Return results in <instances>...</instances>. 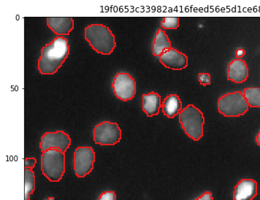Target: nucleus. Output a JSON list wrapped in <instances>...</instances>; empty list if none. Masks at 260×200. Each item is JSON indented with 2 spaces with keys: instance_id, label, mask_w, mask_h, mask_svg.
<instances>
[{
  "instance_id": "5",
  "label": "nucleus",
  "mask_w": 260,
  "mask_h": 200,
  "mask_svg": "<svg viewBox=\"0 0 260 200\" xmlns=\"http://www.w3.org/2000/svg\"><path fill=\"white\" fill-rule=\"evenodd\" d=\"M218 111L225 117H239L248 112L247 101L241 91L226 93L218 100Z\"/></svg>"
},
{
  "instance_id": "26",
  "label": "nucleus",
  "mask_w": 260,
  "mask_h": 200,
  "mask_svg": "<svg viewBox=\"0 0 260 200\" xmlns=\"http://www.w3.org/2000/svg\"><path fill=\"white\" fill-rule=\"evenodd\" d=\"M45 200H54V197H48L47 199Z\"/></svg>"
},
{
  "instance_id": "19",
  "label": "nucleus",
  "mask_w": 260,
  "mask_h": 200,
  "mask_svg": "<svg viewBox=\"0 0 260 200\" xmlns=\"http://www.w3.org/2000/svg\"><path fill=\"white\" fill-rule=\"evenodd\" d=\"M179 26L178 17H166L161 21V27L165 29H176Z\"/></svg>"
},
{
  "instance_id": "16",
  "label": "nucleus",
  "mask_w": 260,
  "mask_h": 200,
  "mask_svg": "<svg viewBox=\"0 0 260 200\" xmlns=\"http://www.w3.org/2000/svg\"><path fill=\"white\" fill-rule=\"evenodd\" d=\"M171 41L164 30L159 29L156 31L152 44V53L154 56L159 57L165 51L171 48Z\"/></svg>"
},
{
  "instance_id": "11",
  "label": "nucleus",
  "mask_w": 260,
  "mask_h": 200,
  "mask_svg": "<svg viewBox=\"0 0 260 200\" xmlns=\"http://www.w3.org/2000/svg\"><path fill=\"white\" fill-rule=\"evenodd\" d=\"M257 195V182L253 179H241L235 187L233 200H253Z\"/></svg>"
},
{
  "instance_id": "21",
  "label": "nucleus",
  "mask_w": 260,
  "mask_h": 200,
  "mask_svg": "<svg viewBox=\"0 0 260 200\" xmlns=\"http://www.w3.org/2000/svg\"><path fill=\"white\" fill-rule=\"evenodd\" d=\"M98 200H116V194L114 191H105L100 195Z\"/></svg>"
},
{
  "instance_id": "18",
  "label": "nucleus",
  "mask_w": 260,
  "mask_h": 200,
  "mask_svg": "<svg viewBox=\"0 0 260 200\" xmlns=\"http://www.w3.org/2000/svg\"><path fill=\"white\" fill-rule=\"evenodd\" d=\"M248 106L251 108H260V88H246L243 91Z\"/></svg>"
},
{
  "instance_id": "1",
  "label": "nucleus",
  "mask_w": 260,
  "mask_h": 200,
  "mask_svg": "<svg viewBox=\"0 0 260 200\" xmlns=\"http://www.w3.org/2000/svg\"><path fill=\"white\" fill-rule=\"evenodd\" d=\"M70 54L68 40L62 37L55 38L41 50L38 60V71L41 75H53L57 73Z\"/></svg>"
},
{
  "instance_id": "2",
  "label": "nucleus",
  "mask_w": 260,
  "mask_h": 200,
  "mask_svg": "<svg viewBox=\"0 0 260 200\" xmlns=\"http://www.w3.org/2000/svg\"><path fill=\"white\" fill-rule=\"evenodd\" d=\"M85 40L96 53L111 54L116 46L112 31L103 24H93L85 28Z\"/></svg>"
},
{
  "instance_id": "10",
  "label": "nucleus",
  "mask_w": 260,
  "mask_h": 200,
  "mask_svg": "<svg viewBox=\"0 0 260 200\" xmlns=\"http://www.w3.org/2000/svg\"><path fill=\"white\" fill-rule=\"evenodd\" d=\"M159 59L165 68L174 71H181L188 66V56L173 48L165 51Z\"/></svg>"
},
{
  "instance_id": "12",
  "label": "nucleus",
  "mask_w": 260,
  "mask_h": 200,
  "mask_svg": "<svg viewBox=\"0 0 260 200\" xmlns=\"http://www.w3.org/2000/svg\"><path fill=\"white\" fill-rule=\"evenodd\" d=\"M248 68L246 61L241 59L232 60L228 65V80L236 83H243L247 81Z\"/></svg>"
},
{
  "instance_id": "7",
  "label": "nucleus",
  "mask_w": 260,
  "mask_h": 200,
  "mask_svg": "<svg viewBox=\"0 0 260 200\" xmlns=\"http://www.w3.org/2000/svg\"><path fill=\"white\" fill-rule=\"evenodd\" d=\"M95 152L89 146H80L74 153L75 174L78 178H84L94 169Z\"/></svg>"
},
{
  "instance_id": "20",
  "label": "nucleus",
  "mask_w": 260,
  "mask_h": 200,
  "mask_svg": "<svg viewBox=\"0 0 260 200\" xmlns=\"http://www.w3.org/2000/svg\"><path fill=\"white\" fill-rule=\"evenodd\" d=\"M198 79L202 86H206L211 84V75L209 73H200Z\"/></svg>"
},
{
  "instance_id": "15",
  "label": "nucleus",
  "mask_w": 260,
  "mask_h": 200,
  "mask_svg": "<svg viewBox=\"0 0 260 200\" xmlns=\"http://www.w3.org/2000/svg\"><path fill=\"white\" fill-rule=\"evenodd\" d=\"M161 108L165 116L173 118L182 111V102L177 94H170L165 98Z\"/></svg>"
},
{
  "instance_id": "24",
  "label": "nucleus",
  "mask_w": 260,
  "mask_h": 200,
  "mask_svg": "<svg viewBox=\"0 0 260 200\" xmlns=\"http://www.w3.org/2000/svg\"><path fill=\"white\" fill-rule=\"evenodd\" d=\"M246 55V51L243 49H238L236 52V59H241Z\"/></svg>"
},
{
  "instance_id": "17",
  "label": "nucleus",
  "mask_w": 260,
  "mask_h": 200,
  "mask_svg": "<svg viewBox=\"0 0 260 200\" xmlns=\"http://www.w3.org/2000/svg\"><path fill=\"white\" fill-rule=\"evenodd\" d=\"M25 200H29L30 196L36 190V176L32 170L24 169Z\"/></svg>"
},
{
  "instance_id": "4",
  "label": "nucleus",
  "mask_w": 260,
  "mask_h": 200,
  "mask_svg": "<svg viewBox=\"0 0 260 200\" xmlns=\"http://www.w3.org/2000/svg\"><path fill=\"white\" fill-rule=\"evenodd\" d=\"M41 171L48 181L59 182L65 173V153L51 149L42 153Z\"/></svg>"
},
{
  "instance_id": "3",
  "label": "nucleus",
  "mask_w": 260,
  "mask_h": 200,
  "mask_svg": "<svg viewBox=\"0 0 260 200\" xmlns=\"http://www.w3.org/2000/svg\"><path fill=\"white\" fill-rule=\"evenodd\" d=\"M179 122L186 136L194 141H199L203 136L205 118L199 108L188 105L179 113Z\"/></svg>"
},
{
  "instance_id": "13",
  "label": "nucleus",
  "mask_w": 260,
  "mask_h": 200,
  "mask_svg": "<svg viewBox=\"0 0 260 200\" xmlns=\"http://www.w3.org/2000/svg\"><path fill=\"white\" fill-rule=\"evenodd\" d=\"M48 28L58 36H69L74 29V21L72 17H48Z\"/></svg>"
},
{
  "instance_id": "14",
  "label": "nucleus",
  "mask_w": 260,
  "mask_h": 200,
  "mask_svg": "<svg viewBox=\"0 0 260 200\" xmlns=\"http://www.w3.org/2000/svg\"><path fill=\"white\" fill-rule=\"evenodd\" d=\"M143 111L148 117L157 116L161 108V97L158 93L151 91L143 94Z\"/></svg>"
},
{
  "instance_id": "23",
  "label": "nucleus",
  "mask_w": 260,
  "mask_h": 200,
  "mask_svg": "<svg viewBox=\"0 0 260 200\" xmlns=\"http://www.w3.org/2000/svg\"><path fill=\"white\" fill-rule=\"evenodd\" d=\"M194 200H213L212 193L210 191H206L201 195V196Z\"/></svg>"
},
{
  "instance_id": "6",
  "label": "nucleus",
  "mask_w": 260,
  "mask_h": 200,
  "mask_svg": "<svg viewBox=\"0 0 260 200\" xmlns=\"http://www.w3.org/2000/svg\"><path fill=\"white\" fill-rule=\"evenodd\" d=\"M94 141L101 146H114L121 139V130L117 123L103 121L94 126Z\"/></svg>"
},
{
  "instance_id": "22",
  "label": "nucleus",
  "mask_w": 260,
  "mask_h": 200,
  "mask_svg": "<svg viewBox=\"0 0 260 200\" xmlns=\"http://www.w3.org/2000/svg\"><path fill=\"white\" fill-rule=\"evenodd\" d=\"M37 159L36 158H25L24 168L32 170L36 166Z\"/></svg>"
},
{
  "instance_id": "25",
  "label": "nucleus",
  "mask_w": 260,
  "mask_h": 200,
  "mask_svg": "<svg viewBox=\"0 0 260 200\" xmlns=\"http://www.w3.org/2000/svg\"><path fill=\"white\" fill-rule=\"evenodd\" d=\"M256 143L257 144V146H259L260 147V129L259 132L257 133L256 137Z\"/></svg>"
},
{
  "instance_id": "9",
  "label": "nucleus",
  "mask_w": 260,
  "mask_h": 200,
  "mask_svg": "<svg viewBox=\"0 0 260 200\" xmlns=\"http://www.w3.org/2000/svg\"><path fill=\"white\" fill-rule=\"evenodd\" d=\"M71 146V137L63 131L46 132L41 137L40 143L42 153L51 149H58L66 153Z\"/></svg>"
},
{
  "instance_id": "8",
  "label": "nucleus",
  "mask_w": 260,
  "mask_h": 200,
  "mask_svg": "<svg viewBox=\"0 0 260 200\" xmlns=\"http://www.w3.org/2000/svg\"><path fill=\"white\" fill-rule=\"evenodd\" d=\"M112 88L115 96L124 102L133 99L136 94V81L127 73H118L115 76Z\"/></svg>"
}]
</instances>
